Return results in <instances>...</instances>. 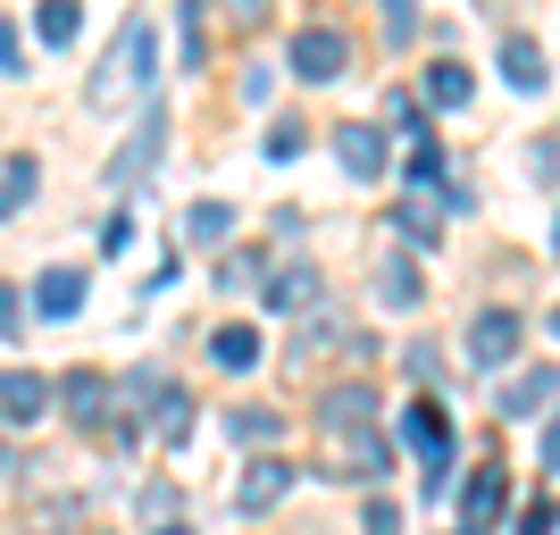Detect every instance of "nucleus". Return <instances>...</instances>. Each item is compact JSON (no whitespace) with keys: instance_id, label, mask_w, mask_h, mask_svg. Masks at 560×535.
Returning a JSON list of instances; mask_svg holds the SVG:
<instances>
[{"instance_id":"f257e3e1","label":"nucleus","mask_w":560,"mask_h":535,"mask_svg":"<svg viewBox=\"0 0 560 535\" xmlns=\"http://www.w3.org/2000/svg\"><path fill=\"white\" fill-rule=\"evenodd\" d=\"M151 75H160V34H151V18H126V25H117V43H109V59H101V75H93V109L135 101Z\"/></svg>"},{"instance_id":"f03ea898","label":"nucleus","mask_w":560,"mask_h":535,"mask_svg":"<svg viewBox=\"0 0 560 535\" xmlns=\"http://www.w3.org/2000/svg\"><path fill=\"white\" fill-rule=\"evenodd\" d=\"M343 68H351V43L335 25H302V34H293V75H302V84H335Z\"/></svg>"},{"instance_id":"7ed1b4c3","label":"nucleus","mask_w":560,"mask_h":535,"mask_svg":"<svg viewBox=\"0 0 560 535\" xmlns=\"http://www.w3.org/2000/svg\"><path fill=\"white\" fill-rule=\"evenodd\" d=\"M401 435L427 452V486H444V468H452V427H444V410H435V402H410V410H401Z\"/></svg>"},{"instance_id":"20e7f679","label":"nucleus","mask_w":560,"mask_h":535,"mask_svg":"<svg viewBox=\"0 0 560 535\" xmlns=\"http://www.w3.org/2000/svg\"><path fill=\"white\" fill-rule=\"evenodd\" d=\"M518 335H527L518 310H486V318L468 326V360H477V369H502V360L518 351Z\"/></svg>"},{"instance_id":"39448f33","label":"nucleus","mask_w":560,"mask_h":535,"mask_svg":"<svg viewBox=\"0 0 560 535\" xmlns=\"http://www.w3.org/2000/svg\"><path fill=\"white\" fill-rule=\"evenodd\" d=\"M50 410V376H34V369H0V419L9 427H34Z\"/></svg>"},{"instance_id":"423d86ee","label":"nucleus","mask_w":560,"mask_h":535,"mask_svg":"<svg viewBox=\"0 0 560 535\" xmlns=\"http://www.w3.org/2000/svg\"><path fill=\"white\" fill-rule=\"evenodd\" d=\"M50 402H68L75 427H109V376H93V369L59 376V385H50Z\"/></svg>"},{"instance_id":"0eeeda50","label":"nucleus","mask_w":560,"mask_h":535,"mask_svg":"<svg viewBox=\"0 0 560 535\" xmlns=\"http://www.w3.org/2000/svg\"><path fill=\"white\" fill-rule=\"evenodd\" d=\"M160 142H167V117L151 109V117L135 126V142H126V151L109 160V185H142V176H151V160H160Z\"/></svg>"},{"instance_id":"6e6552de","label":"nucleus","mask_w":560,"mask_h":535,"mask_svg":"<svg viewBox=\"0 0 560 535\" xmlns=\"http://www.w3.org/2000/svg\"><path fill=\"white\" fill-rule=\"evenodd\" d=\"M335 160L369 185V176H385V135H376V126H335Z\"/></svg>"},{"instance_id":"1a4fd4ad","label":"nucleus","mask_w":560,"mask_h":535,"mask_svg":"<svg viewBox=\"0 0 560 535\" xmlns=\"http://www.w3.org/2000/svg\"><path fill=\"white\" fill-rule=\"evenodd\" d=\"M327 435H360V427H376V394L369 385H343V394H327Z\"/></svg>"},{"instance_id":"9d476101","label":"nucleus","mask_w":560,"mask_h":535,"mask_svg":"<svg viewBox=\"0 0 560 535\" xmlns=\"http://www.w3.org/2000/svg\"><path fill=\"white\" fill-rule=\"evenodd\" d=\"M34 310H43V318H75V310H84V268H50V277L34 284Z\"/></svg>"},{"instance_id":"9b49d317","label":"nucleus","mask_w":560,"mask_h":535,"mask_svg":"<svg viewBox=\"0 0 560 535\" xmlns=\"http://www.w3.org/2000/svg\"><path fill=\"white\" fill-rule=\"evenodd\" d=\"M502 75H511L518 93H544V84H552V68H544V43L511 34V43H502Z\"/></svg>"},{"instance_id":"f8f14e48","label":"nucleus","mask_w":560,"mask_h":535,"mask_svg":"<svg viewBox=\"0 0 560 535\" xmlns=\"http://www.w3.org/2000/svg\"><path fill=\"white\" fill-rule=\"evenodd\" d=\"M310 293H318V268H302V259H284L277 277L259 284V302H268V310H302Z\"/></svg>"},{"instance_id":"ddd939ff","label":"nucleus","mask_w":560,"mask_h":535,"mask_svg":"<svg viewBox=\"0 0 560 535\" xmlns=\"http://www.w3.org/2000/svg\"><path fill=\"white\" fill-rule=\"evenodd\" d=\"M544 402H552V360H536V369L502 394V419H544Z\"/></svg>"},{"instance_id":"4468645a","label":"nucleus","mask_w":560,"mask_h":535,"mask_svg":"<svg viewBox=\"0 0 560 535\" xmlns=\"http://www.w3.org/2000/svg\"><path fill=\"white\" fill-rule=\"evenodd\" d=\"M210 360H218L226 376L259 369V326H218V335H210Z\"/></svg>"},{"instance_id":"2eb2a0df","label":"nucleus","mask_w":560,"mask_h":535,"mask_svg":"<svg viewBox=\"0 0 560 535\" xmlns=\"http://www.w3.org/2000/svg\"><path fill=\"white\" fill-rule=\"evenodd\" d=\"M385 468H394V443L376 435V427L343 435V477H385Z\"/></svg>"},{"instance_id":"dca6fc26","label":"nucleus","mask_w":560,"mask_h":535,"mask_svg":"<svg viewBox=\"0 0 560 535\" xmlns=\"http://www.w3.org/2000/svg\"><path fill=\"white\" fill-rule=\"evenodd\" d=\"M142 394H151V427H160L167 443H185V435H192V402H185V394H167L160 376H151V385H142Z\"/></svg>"},{"instance_id":"f3484780","label":"nucleus","mask_w":560,"mask_h":535,"mask_svg":"<svg viewBox=\"0 0 560 535\" xmlns=\"http://www.w3.org/2000/svg\"><path fill=\"white\" fill-rule=\"evenodd\" d=\"M502 493H511V477H502V468H477V477H468V511H460V527H486V519L502 511Z\"/></svg>"},{"instance_id":"a211bd4d","label":"nucleus","mask_w":560,"mask_h":535,"mask_svg":"<svg viewBox=\"0 0 560 535\" xmlns=\"http://www.w3.org/2000/svg\"><path fill=\"white\" fill-rule=\"evenodd\" d=\"M75 25H84V0H43V9H34V34H43L50 50H68Z\"/></svg>"},{"instance_id":"6ab92c4d","label":"nucleus","mask_w":560,"mask_h":535,"mask_svg":"<svg viewBox=\"0 0 560 535\" xmlns=\"http://www.w3.org/2000/svg\"><path fill=\"white\" fill-rule=\"evenodd\" d=\"M284 477H293V468H284V461H252V477L234 486V502H243V511H268V502H277V493H284Z\"/></svg>"},{"instance_id":"aec40b11","label":"nucleus","mask_w":560,"mask_h":535,"mask_svg":"<svg viewBox=\"0 0 560 535\" xmlns=\"http://www.w3.org/2000/svg\"><path fill=\"white\" fill-rule=\"evenodd\" d=\"M468 93H477V75H468L460 59H444V68H427V101H435V109H468Z\"/></svg>"},{"instance_id":"412c9836","label":"nucleus","mask_w":560,"mask_h":535,"mask_svg":"<svg viewBox=\"0 0 560 535\" xmlns=\"http://www.w3.org/2000/svg\"><path fill=\"white\" fill-rule=\"evenodd\" d=\"M34 185H43V167H34V160H25V151H18V160L0 167V218H18L25 201H34Z\"/></svg>"},{"instance_id":"4be33fe9","label":"nucleus","mask_w":560,"mask_h":535,"mask_svg":"<svg viewBox=\"0 0 560 535\" xmlns=\"http://www.w3.org/2000/svg\"><path fill=\"white\" fill-rule=\"evenodd\" d=\"M234 234V210L226 201H201V210H185V243H226Z\"/></svg>"},{"instance_id":"5701e85b","label":"nucleus","mask_w":560,"mask_h":535,"mask_svg":"<svg viewBox=\"0 0 560 535\" xmlns=\"http://www.w3.org/2000/svg\"><path fill=\"white\" fill-rule=\"evenodd\" d=\"M376 302H385V310H419V277H410V259H394V268L376 277Z\"/></svg>"},{"instance_id":"b1692460","label":"nucleus","mask_w":560,"mask_h":535,"mask_svg":"<svg viewBox=\"0 0 560 535\" xmlns=\"http://www.w3.org/2000/svg\"><path fill=\"white\" fill-rule=\"evenodd\" d=\"M385 9V43H410L419 34V0H376Z\"/></svg>"},{"instance_id":"393cba45","label":"nucleus","mask_w":560,"mask_h":535,"mask_svg":"<svg viewBox=\"0 0 560 535\" xmlns=\"http://www.w3.org/2000/svg\"><path fill=\"white\" fill-rule=\"evenodd\" d=\"M234 435H243V443H277V410H243Z\"/></svg>"},{"instance_id":"a878e982","label":"nucleus","mask_w":560,"mask_h":535,"mask_svg":"<svg viewBox=\"0 0 560 535\" xmlns=\"http://www.w3.org/2000/svg\"><path fill=\"white\" fill-rule=\"evenodd\" d=\"M511 535H552V502H527V511H518V527Z\"/></svg>"},{"instance_id":"bb28decb","label":"nucleus","mask_w":560,"mask_h":535,"mask_svg":"<svg viewBox=\"0 0 560 535\" xmlns=\"http://www.w3.org/2000/svg\"><path fill=\"white\" fill-rule=\"evenodd\" d=\"M360 527H369V535H401V511H394V502H369V519H360Z\"/></svg>"},{"instance_id":"cd10ccee","label":"nucleus","mask_w":560,"mask_h":535,"mask_svg":"<svg viewBox=\"0 0 560 535\" xmlns=\"http://www.w3.org/2000/svg\"><path fill=\"white\" fill-rule=\"evenodd\" d=\"M25 326V302H18V284H0V335H18Z\"/></svg>"},{"instance_id":"c85d7f7f","label":"nucleus","mask_w":560,"mask_h":535,"mask_svg":"<svg viewBox=\"0 0 560 535\" xmlns=\"http://www.w3.org/2000/svg\"><path fill=\"white\" fill-rule=\"evenodd\" d=\"M401 226H410V234L427 243V234H435V210H427V201H401Z\"/></svg>"},{"instance_id":"c756f323","label":"nucleus","mask_w":560,"mask_h":535,"mask_svg":"<svg viewBox=\"0 0 560 535\" xmlns=\"http://www.w3.org/2000/svg\"><path fill=\"white\" fill-rule=\"evenodd\" d=\"M268 18V0H226V25H259Z\"/></svg>"},{"instance_id":"7c9ffc66","label":"nucleus","mask_w":560,"mask_h":535,"mask_svg":"<svg viewBox=\"0 0 560 535\" xmlns=\"http://www.w3.org/2000/svg\"><path fill=\"white\" fill-rule=\"evenodd\" d=\"M18 59H25V34H18V25H0V68H18Z\"/></svg>"},{"instance_id":"2f4dec72","label":"nucleus","mask_w":560,"mask_h":535,"mask_svg":"<svg viewBox=\"0 0 560 535\" xmlns=\"http://www.w3.org/2000/svg\"><path fill=\"white\" fill-rule=\"evenodd\" d=\"M151 535H192V527H151Z\"/></svg>"},{"instance_id":"473e14b6","label":"nucleus","mask_w":560,"mask_h":535,"mask_svg":"<svg viewBox=\"0 0 560 535\" xmlns=\"http://www.w3.org/2000/svg\"><path fill=\"white\" fill-rule=\"evenodd\" d=\"M460 535H477V527H460Z\"/></svg>"}]
</instances>
